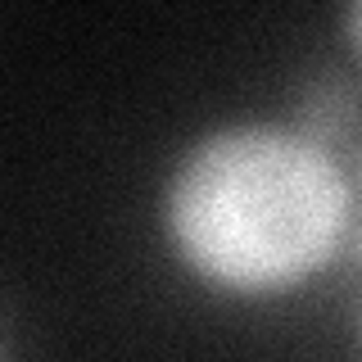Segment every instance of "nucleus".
<instances>
[{
	"label": "nucleus",
	"mask_w": 362,
	"mask_h": 362,
	"mask_svg": "<svg viewBox=\"0 0 362 362\" xmlns=\"http://www.w3.org/2000/svg\"><path fill=\"white\" fill-rule=\"evenodd\" d=\"M339 23H344V41H349V50H354L358 59H362V0H358V5H349Z\"/></svg>",
	"instance_id": "2"
},
{
	"label": "nucleus",
	"mask_w": 362,
	"mask_h": 362,
	"mask_svg": "<svg viewBox=\"0 0 362 362\" xmlns=\"http://www.w3.org/2000/svg\"><path fill=\"white\" fill-rule=\"evenodd\" d=\"M158 226L199 286L272 299L339 258L354 231V181L331 145L299 127L222 122L177 154Z\"/></svg>",
	"instance_id": "1"
},
{
	"label": "nucleus",
	"mask_w": 362,
	"mask_h": 362,
	"mask_svg": "<svg viewBox=\"0 0 362 362\" xmlns=\"http://www.w3.org/2000/svg\"><path fill=\"white\" fill-rule=\"evenodd\" d=\"M358 339H362V303H358Z\"/></svg>",
	"instance_id": "3"
}]
</instances>
